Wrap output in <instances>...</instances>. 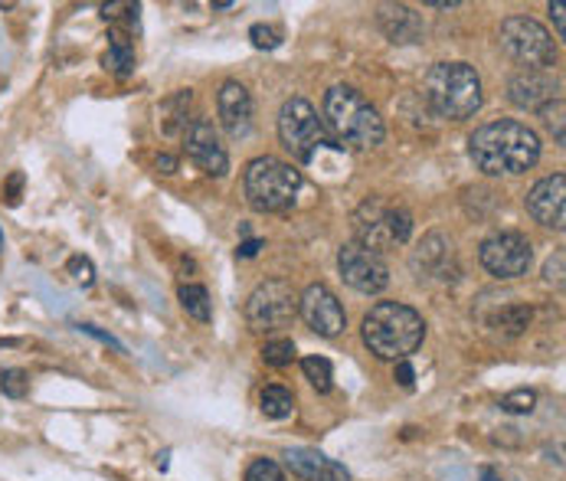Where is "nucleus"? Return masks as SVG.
Instances as JSON below:
<instances>
[{
	"label": "nucleus",
	"mask_w": 566,
	"mask_h": 481,
	"mask_svg": "<svg viewBox=\"0 0 566 481\" xmlns=\"http://www.w3.org/2000/svg\"><path fill=\"white\" fill-rule=\"evenodd\" d=\"M125 13H138V3H105V7H102V17H105V20H118V17H125Z\"/></svg>",
	"instance_id": "34"
},
{
	"label": "nucleus",
	"mask_w": 566,
	"mask_h": 481,
	"mask_svg": "<svg viewBox=\"0 0 566 481\" xmlns=\"http://www.w3.org/2000/svg\"><path fill=\"white\" fill-rule=\"evenodd\" d=\"M551 13H554V20H557V33H560V36H564V33H566V23H564V3H560V0H554V3H551Z\"/></svg>",
	"instance_id": "36"
},
{
	"label": "nucleus",
	"mask_w": 566,
	"mask_h": 481,
	"mask_svg": "<svg viewBox=\"0 0 566 481\" xmlns=\"http://www.w3.org/2000/svg\"><path fill=\"white\" fill-rule=\"evenodd\" d=\"M259 249H262V240H245L243 245L237 249V252H240V259H252V255H255Z\"/></svg>",
	"instance_id": "37"
},
{
	"label": "nucleus",
	"mask_w": 566,
	"mask_h": 481,
	"mask_svg": "<svg viewBox=\"0 0 566 481\" xmlns=\"http://www.w3.org/2000/svg\"><path fill=\"white\" fill-rule=\"evenodd\" d=\"M541 112H544L551 132L557 135V145H564V98H557L554 105H547V108H541Z\"/></svg>",
	"instance_id": "31"
},
{
	"label": "nucleus",
	"mask_w": 566,
	"mask_h": 481,
	"mask_svg": "<svg viewBox=\"0 0 566 481\" xmlns=\"http://www.w3.org/2000/svg\"><path fill=\"white\" fill-rule=\"evenodd\" d=\"M66 269H70L73 282H80V285H92V282H95V269H92V262H88L85 255H73V259L66 262Z\"/></svg>",
	"instance_id": "30"
},
{
	"label": "nucleus",
	"mask_w": 566,
	"mask_h": 481,
	"mask_svg": "<svg viewBox=\"0 0 566 481\" xmlns=\"http://www.w3.org/2000/svg\"><path fill=\"white\" fill-rule=\"evenodd\" d=\"M245 481H285V475H282V469L272 459H255L245 469Z\"/></svg>",
	"instance_id": "28"
},
{
	"label": "nucleus",
	"mask_w": 566,
	"mask_h": 481,
	"mask_svg": "<svg viewBox=\"0 0 566 481\" xmlns=\"http://www.w3.org/2000/svg\"><path fill=\"white\" fill-rule=\"evenodd\" d=\"M298 315L305 318V324L322 334V337H337L344 327H347V312L344 305L337 302V295L327 289V285H308L302 295H298Z\"/></svg>",
	"instance_id": "13"
},
{
	"label": "nucleus",
	"mask_w": 566,
	"mask_h": 481,
	"mask_svg": "<svg viewBox=\"0 0 566 481\" xmlns=\"http://www.w3.org/2000/svg\"><path fill=\"white\" fill-rule=\"evenodd\" d=\"M302 370H305V380H308L318 394H327V390H331L334 370H331V360H327V357H305V360H302Z\"/></svg>",
	"instance_id": "23"
},
{
	"label": "nucleus",
	"mask_w": 566,
	"mask_h": 481,
	"mask_svg": "<svg viewBox=\"0 0 566 481\" xmlns=\"http://www.w3.org/2000/svg\"><path fill=\"white\" fill-rule=\"evenodd\" d=\"M295 315H298V292L285 279L262 282L245 302V321L259 334H272V331L289 327Z\"/></svg>",
	"instance_id": "9"
},
{
	"label": "nucleus",
	"mask_w": 566,
	"mask_h": 481,
	"mask_svg": "<svg viewBox=\"0 0 566 481\" xmlns=\"http://www.w3.org/2000/svg\"><path fill=\"white\" fill-rule=\"evenodd\" d=\"M360 334L380 360H406L422 344L426 321L403 302H380L364 315Z\"/></svg>",
	"instance_id": "3"
},
{
	"label": "nucleus",
	"mask_w": 566,
	"mask_h": 481,
	"mask_svg": "<svg viewBox=\"0 0 566 481\" xmlns=\"http://www.w3.org/2000/svg\"><path fill=\"white\" fill-rule=\"evenodd\" d=\"M0 249H3V230H0Z\"/></svg>",
	"instance_id": "40"
},
{
	"label": "nucleus",
	"mask_w": 566,
	"mask_h": 481,
	"mask_svg": "<svg viewBox=\"0 0 566 481\" xmlns=\"http://www.w3.org/2000/svg\"><path fill=\"white\" fill-rule=\"evenodd\" d=\"M412 377H416V374H412V367H409L406 360H397V380L403 384L406 390H412Z\"/></svg>",
	"instance_id": "35"
},
{
	"label": "nucleus",
	"mask_w": 566,
	"mask_h": 481,
	"mask_svg": "<svg viewBox=\"0 0 566 481\" xmlns=\"http://www.w3.org/2000/svg\"><path fill=\"white\" fill-rule=\"evenodd\" d=\"M108 40L112 43H108V53L102 56V66L108 73H115L118 80H128L135 73V50H132V43H128L125 33H112Z\"/></svg>",
	"instance_id": "20"
},
{
	"label": "nucleus",
	"mask_w": 566,
	"mask_h": 481,
	"mask_svg": "<svg viewBox=\"0 0 566 481\" xmlns=\"http://www.w3.org/2000/svg\"><path fill=\"white\" fill-rule=\"evenodd\" d=\"M184 145H187V158L193 160L207 177H227L230 170V155L217 135V128L207 118H193L184 128Z\"/></svg>",
	"instance_id": "12"
},
{
	"label": "nucleus",
	"mask_w": 566,
	"mask_h": 481,
	"mask_svg": "<svg viewBox=\"0 0 566 481\" xmlns=\"http://www.w3.org/2000/svg\"><path fill=\"white\" fill-rule=\"evenodd\" d=\"M279 138L302 164L315 160V155L322 148H337L334 138L327 135L324 122L318 118L315 105L308 98H302V95H295V98H289L282 105V112H279Z\"/></svg>",
	"instance_id": "7"
},
{
	"label": "nucleus",
	"mask_w": 566,
	"mask_h": 481,
	"mask_svg": "<svg viewBox=\"0 0 566 481\" xmlns=\"http://www.w3.org/2000/svg\"><path fill=\"white\" fill-rule=\"evenodd\" d=\"M449 259H452V245L446 242V237L432 233V237H426V242L419 245L412 265H416L419 279H422V275H442V265H446Z\"/></svg>",
	"instance_id": "19"
},
{
	"label": "nucleus",
	"mask_w": 566,
	"mask_h": 481,
	"mask_svg": "<svg viewBox=\"0 0 566 481\" xmlns=\"http://www.w3.org/2000/svg\"><path fill=\"white\" fill-rule=\"evenodd\" d=\"M337 269H340V279L360 292V295H377L390 285V269L384 262V255L370 252L367 245L360 242H347L340 245L337 252Z\"/></svg>",
	"instance_id": "10"
},
{
	"label": "nucleus",
	"mask_w": 566,
	"mask_h": 481,
	"mask_svg": "<svg viewBox=\"0 0 566 481\" xmlns=\"http://www.w3.org/2000/svg\"><path fill=\"white\" fill-rule=\"evenodd\" d=\"M217 108H220V122L227 128L230 138H249L252 132V95L245 92L240 82H227L217 95Z\"/></svg>",
	"instance_id": "16"
},
{
	"label": "nucleus",
	"mask_w": 566,
	"mask_h": 481,
	"mask_svg": "<svg viewBox=\"0 0 566 481\" xmlns=\"http://www.w3.org/2000/svg\"><path fill=\"white\" fill-rule=\"evenodd\" d=\"M469 155L488 177L527 174L541 160V138L534 128L514 118L488 122L469 138Z\"/></svg>",
	"instance_id": "1"
},
{
	"label": "nucleus",
	"mask_w": 566,
	"mask_h": 481,
	"mask_svg": "<svg viewBox=\"0 0 566 481\" xmlns=\"http://www.w3.org/2000/svg\"><path fill=\"white\" fill-rule=\"evenodd\" d=\"M354 233L360 245H367L370 252L384 255L394 245H403L412 233V217L406 207H397L384 197H370L357 207L354 213Z\"/></svg>",
	"instance_id": "6"
},
{
	"label": "nucleus",
	"mask_w": 566,
	"mask_h": 481,
	"mask_svg": "<svg viewBox=\"0 0 566 481\" xmlns=\"http://www.w3.org/2000/svg\"><path fill=\"white\" fill-rule=\"evenodd\" d=\"M422 98L432 115L465 122L482 108V80L469 63H436L422 82Z\"/></svg>",
	"instance_id": "4"
},
{
	"label": "nucleus",
	"mask_w": 566,
	"mask_h": 481,
	"mask_svg": "<svg viewBox=\"0 0 566 481\" xmlns=\"http://www.w3.org/2000/svg\"><path fill=\"white\" fill-rule=\"evenodd\" d=\"M27 390H30V377L23 374V370H3L0 374V394L3 397H10V400H23L27 397Z\"/></svg>",
	"instance_id": "26"
},
{
	"label": "nucleus",
	"mask_w": 566,
	"mask_h": 481,
	"mask_svg": "<svg viewBox=\"0 0 566 481\" xmlns=\"http://www.w3.org/2000/svg\"><path fill=\"white\" fill-rule=\"evenodd\" d=\"M527 213L541 223V227H554L564 230L566 220V177L564 174H551L544 180H537L527 194Z\"/></svg>",
	"instance_id": "14"
},
{
	"label": "nucleus",
	"mask_w": 566,
	"mask_h": 481,
	"mask_svg": "<svg viewBox=\"0 0 566 481\" xmlns=\"http://www.w3.org/2000/svg\"><path fill=\"white\" fill-rule=\"evenodd\" d=\"M259 402H262V412H265L269 419H285V416H292V409H295V397H292L285 387H265Z\"/></svg>",
	"instance_id": "22"
},
{
	"label": "nucleus",
	"mask_w": 566,
	"mask_h": 481,
	"mask_svg": "<svg viewBox=\"0 0 566 481\" xmlns=\"http://www.w3.org/2000/svg\"><path fill=\"white\" fill-rule=\"evenodd\" d=\"M482 481H507V479H504L501 472H494V469H485V472H482Z\"/></svg>",
	"instance_id": "39"
},
{
	"label": "nucleus",
	"mask_w": 566,
	"mask_h": 481,
	"mask_svg": "<svg viewBox=\"0 0 566 481\" xmlns=\"http://www.w3.org/2000/svg\"><path fill=\"white\" fill-rule=\"evenodd\" d=\"M243 190L252 210L285 213L289 207H295V197L302 190V170H295L292 164L272 158V155L249 160L243 174Z\"/></svg>",
	"instance_id": "5"
},
{
	"label": "nucleus",
	"mask_w": 566,
	"mask_h": 481,
	"mask_svg": "<svg viewBox=\"0 0 566 481\" xmlns=\"http://www.w3.org/2000/svg\"><path fill=\"white\" fill-rule=\"evenodd\" d=\"M324 128L337 148L370 151L384 142L387 128L380 112L350 85H334L324 95Z\"/></svg>",
	"instance_id": "2"
},
{
	"label": "nucleus",
	"mask_w": 566,
	"mask_h": 481,
	"mask_svg": "<svg viewBox=\"0 0 566 481\" xmlns=\"http://www.w3.org/2000/svg\"><path fill=\"white\" fill-rule=\"evenodd\" d=\"M501 50L524 70L547 73L557 63L554 36L547 33L544 23L531 20V17H507L501 23Z\"/></svg>",
	"instance_id": "8"
},
{
	"label": "nucleus",
	"mask_w": 566,
	"mask_h": 481,
	"mask_svg": "<svg viewBox=\"0 0 566 481\" xmlns=\"http://www.w3.org/2000/svg\"><path fill=\"white\" fill-rule=\"evenodd\" d=\"M380 27L394 43H416L422 36V20L400 3H387L380 7Z\"/></svg>",
	"instance_id": "18"
},
{
	"label": "nucleus",
	"mask_w": 566,
	"mask_h": 481,
	"mask_svg": "<svg viewBox=\"0 0 566 481\" xmlns=\"http://www.w3.org/2000/svg\"><path fill=\"white\" fill-rule=\"evenodd\" d=\"M249 36H252V46L255 50H275L279 46V30H272V27H262V23H255L252 30H249Z\"/></svg>",
	"instance_id": "29"
},
{
	"label": "nucleus",
	"mask_w": 566,
	"mask_h": 481,
	"mask_svg": "<svg viewBox=\"0 0 566 481\" xmlns=\"http://www.w3.org/2000/svg\"><path fill=\"white\" fill-rule=\"evenodd\" d=\"M262 360L269 364V367H289L292 360H295V344L292 341H269L265 347H262Z\"/></svg>",
	"instance_id": "25"
},
{
	"label": "nucleus",
	"mask_w": 566,
	"mask_h": 481,
	"mask_svg": "<svg viewBox=\"0 0 566 481\" xmlns=\"http://www.w3.org/2000/svg\"><path fill=\"white\" fill-rule=\"evenodd\" d=\"M564 262H566L564 252H557V255H551V259H547L544 275H547V282H551V285H564Z\"/></svg>",
	"instance_id": "32"
},
{
	"label": "nucleus",
	"mask_w": 566,
	"mask_h": 481,
	"mask_svg": "<svg viewBox=\"0 0 566 481\" xmlns=\"http://www.w3.org/2000/svg\"><path fill=\"white\" fill-rule=\"evenodd\" d=\"M494 324L504 331V334H521L527 324H531V309L527 305H507V309H501L497 315H494Z\"/></svg>",
	"instance_id": "24"
},
{
	"label": "nucleus",
	"mask_w": 566,
	"mask_h": 481,
	"mask_svg": "<svg viewBox=\"0 0 566 481\" xmlns=\"http://www.w3.org/2000/svg\"><path fill=\"white\" fill-rule=\"evenodd\" d=\"M479 259L494 279H521L527 275L531 262H534V249L531 240L521 233H494L479 245Z\"/></svg>",
	"instance_id": "11"
},
{
	"label": "nucleus",
	"mask_w": 566,
	"mask_h": 481,
	"mask_svg": "<svg viewBox=\"0 0 566 481\" xmlns=\"http://www.w3.org/2000/svg\"><path fill=\"white\" fill-rule=\"evenodd\" d=\"M282 459H285L292 475H298V479L305 481H350V472L340 462L327 459V456L315 452V449H289Z\"/></svg>",
	"instance_id": "17"
},
{
	"label": "nucleus",
	"mask_w": 566,
	"mask_h": 481,
	"mask_svg": "<svg viewBox=\"0 0 566 481\" xmlns=\"http://www.w3.org/2000/svg\"><path fill=\"white\" fill-rule=\"evenodd\" d=\"M507 98L517 105V108H527V112H541L547 108L551 102H557V80L551 73H541V70H521L514 73L507 82Z\"/></svg>",
	"instance_id": "15"
},
{
	"label": "nucleus",
	"mask_w": 566,
	"mask_h": 481,
	"mask_svg": "<svg viewBox=\"0 0 566 481\" xmlns=\"http://www.w3.org/2000/svg\"><path fill=\"white\" fill-rule=\"evenodd\" d=\"M537 406V394L534 390H514L501 400V409L511 412V416H524V412H534Z\"/></svg>",
	"instance_id": "27"
},
{
	"label": "nucleus",
	"mask_w": 566,
	"mask_h": 481,
	"mask_svg": "<svg viewBox=\"0 0 566 481\" xmlns=\"http://www.w3.org/2000/svg\"><path fill=\"white\" fill-rule=\"evenodd\" d=\"M20 194H23V174H20V170H13V174H10V180L3 184V200H7L10 207H17V203H20Z\"/></svg>",
	"instance_id": "33"
},
{
	"label": "nucleus",
	"mask_w": 566,
	"mask_h": 481,
	"mask_svg": "<svg viewBox=\"0 0 566 481\" xmlns=\"http://www.w3.org/2000/svg\"><path fill=\"white\" fill-rule=\"evenodd\" d=\"M174 167H177V160L170 158V155H161V158H158V170H161V174H174Z\"/></svg>",
	"instance_id": "38"
},
{
	"label": "nucleus",
	"mask_w": 566,
	"mask_h": 481,
	"mask_svg": "<svg viewBox=\"0 0 566 481\" xmlns=\"http://www.w3.org/2000/svg\"><path fill=\"white\" fill-rule=\"evenodd\" d=\"M180 305L190 318L200 321V324L213 318V302H210V292L203 285H180Z\"/></svg>",
	"instance_id": "21"
}]
</instances>
